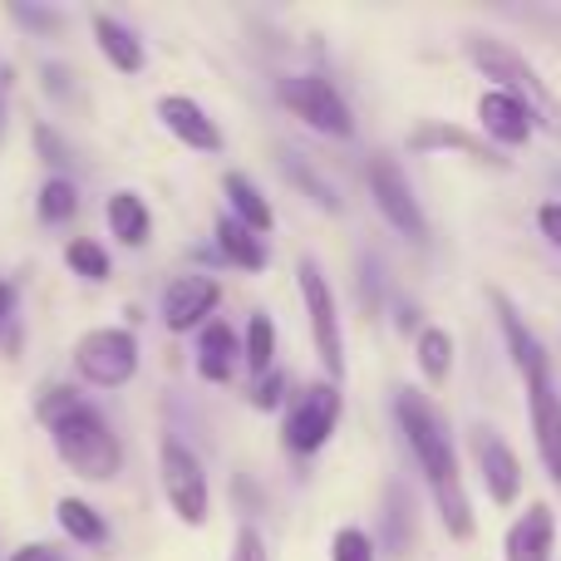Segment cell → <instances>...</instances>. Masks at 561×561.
<instances>
[{"label":"cell","instance_id":"6da1fadb","mask_svg":"<svg viewBox=\"0 0 561 561\" xmlns=\"http://www.w3.org/2000/svg\"><path fill=\"white\" fill-rule=\"evenodd\" d=\"M394 419L404 428L409 448H414L419 468H424L428 488H434V503L444 513L448 537H473V507H468L463 493V478H458V454H454V438H448L444 414L434 409V399L419 394V389H399L394 394Z\"/></svg>","mask_w":561,"mask_h":561},{"label":"cell","instance_id":"7a4b0ae2","mask_svg":"<svg viewBox=\"0 0 561 561\" xmlns=\"http://www.w3.org/2000/svg\"><path fill=\"white\" fill-rule=\"evenodd\" d=\"M49 438H55L59 463L75 468L84 483H108L124 468V444H118V434L94 404H79L65 424L49 428Z\"/></svg>","mask_w":561,"mask_h":561},{"label":"cell","instance_id":"3957f363","mask_svg":"<svg viewBox=\"0 0 561 561\" xmlns=\"http://www.w3.org/2000/svg\"><path fill=\"white\" fill-rule=\"evenodd\" d=\"M468 59H473V65L483 69L488 79H497V89H503V94L523 99L547 134H561V104H557V94L542 84V75H537V69L527 65V59L517 55L513 45H503V39H488V35H473V39H468Z\"/></svg>","mask_w":561,"mask_h":561},{"label":"cell","instance_id":"277c9868","mask_svg":"<svg viewBox=\"0 0 561 561\" xmlns=\"http://www.w3.org/2000/svg\"><path fill=\"white\" fill-rule=\"evenodd\" d=\"M158 478H163V497L187 527H203L213 517V488H207V468L183 438H163L158 448Z\"/></svg>","mask_w":561,"mask_h":561},{"label":"cell","instance_id":"5b68a950","mask_svg":"<svg viewBox=\"0 0 561 561\" xmlns=\"http://www.w3.org/2000/svg\"><path fill=\"white\" fill-rule=\"evenodd\" d=\"M276 94H280V104H286L300 124L316 128V134H325V138H350L355 134V114H350V104L340 99V89L330 84V79L286 75L276 84Z\"/></svg>","mask_w":561,"mask_h":561},{"label":"cell","instance_id":"8992f818","mask_svg":"<svg viewBox=\"0 0 561 561\" xmlns=\"http://www.w3.org/2000/svg\"><path fill=\"white\" fill-rule=\"evenodd\" d=\"M75 369L99 389H118L138 375V340L124 325H99L79 335L75 345Z\"/></svg>","mask_w":561,"mask_h":561},{"label":"cell","instance_id":"52a82bcc","mask_svg":"<svg viewBox=\"0 0 561 561\" xmlns=\"http://www.w3.org/2000/svg\"><path fill=\"white\" fill-rule=\"evenodd\" d=\"M296 280H300V300H306V316H310V335H316V355L325 365L330 385L345 375V335H340V310H335V296H330V280L320 276V266L300 262L296 266Z\"/></svg>","mask_w":561,"mask_h":561},{"label":"cell","instance_id":"ba28073f","mask_svg":"<svg viewBox=\"0 0 561 561\" xmlns=\"http://www.w3.org/2000/svg\"><path fill=\"white\" fill-rule=\"evenodd\" d=\"M369 197H375V207L385 213V222L394 227V232H404L409 242H428L424 207H419L414 187H409V178L399 173V163L389 153L369 158Z\"/></svg>","mask_w":561,"mask_h":561},{"label":"cell","instance_id":"9c48e42d","mask_svg":"<svg viewBox=\"0 0 561 561\" xmlns=\"http://www.w3.org/2000/svg\"><path fill=\"white\" fill-rule=\"evenodd\" d=\"M335 424H340V389L330 385V379L300 389V399L286 414V448L296 458L320 454V448L330 444V434H335Z\"/></svg>","mask_w":561,"mask_h":561},{"label":"cell","instance_id":"30bf717a","mask_svg":"<svg viewBox=\"0 0 561 561\" xmlns=\"http://www.w3.org/2000/svg\"><path fill=\"white\" fill-rule=\"evenodd\" d=\"M158 118H163L168 134H173L183 148H193V153H222V128H217V118L207 114L197 99L163 94L158 99Z\"/></svg>","mask_w":561,"mask_h":561},{"label":"cell","instance_id":"8fae6325","mask_svg":"<svg viewBox=\"0 0 561 561\" xmlns=\"http://www.w3.org/2000/svg\"><path fill=\"white\" fill-rule=\"evenodd\" d=\"M222 300V286L213 276H178L173 286L163 290V325L173 335H187L193 325H207V316Z\"/></svg>","mask_w":561,"mask_h":561},{"label":"cell","instance_id":"7c38bea8","mask_svg":"<svg viewBox=\"0 0 561 561\" xmlns=\"http://www.w3.org/2000/svg\"><path fill=\"white\" fill-rule=\"evenodd\" d=\"M473 454H478V468H483V483L493 493V503H517L523 493V463L517 454L493 434V428H473Z\"/></svg>","mask_w":561,"mask_h":561},{"label":"cell","instance_id":"4fadbf2b","mask_svg":"<svg viewBox=\"0 0 561 561\" xmlns=\"http://www.w3.org/2000/svg\"><path fill=\"white\" fill-rule=\"evenodd\" d=\"M493 310H497V325H503V335H507V350H513V365L523 369L527 385H533V379H552V365H547L542 340H537L533 330L523 325L517 306L503 296V290H493Z\"/></svg>","mask_w":561,"mask_h":561},{"label":"cell","instance_id":"5bb4252c","mask_svg":"<svg viewBox=\"0 0 561 561\" xmlns=\"http://www.w3.org/2000/svg\"><path fill=\"white\" fill-rule=\"evenodd\" d=\"M527 404H533L537 454H542L547 473L561 483V399H557L552 379H533V385H527Z\"/></svg>","mask_w":561,"mask_h":561},{"label":"cell","instance_id":"9a60e30c","mask_svg":"<svg viewBox=\"0 0 561 561\" xmlns=\"http://www.w3.org/2000/svg\"><path fill=\"white\" fill-rule=\"evenodd\" d=\"M478 118H483L488 134H493L497 144H507V148H523L527 138H533V128H537L533 108H527L523 99L503 94V89H488V94L478 99Z\"/></svg>","mask_w":561,"mask_h":561},{"label":"cell","instance_id":"2e32d148","mask_svg":"<svg viewBox=\"0 0 561 561\" xmlns=\"http://www.w3.org/2000/svg\"><path fill=\"white\" fill-rule=\"evenodd\" d=\"M237 365H242V340H237V330L227 325V320H207L203 335H197V375H203L207 385H227V379L237 375Z\"/></svg>","mask_w":561,"mask_h":561},{"label":"cell","instance_id":"e0dca14e","mask_svg":"<svg viewBox=\"0 0 561 561\" xmlns=\"http://www.w3.org/2000/svg\"><path fill=\"white\" fill-rule=\"evenodd\" d=\"M552 537H557L552 507L533 503V507H527V517H517V523H513L503 552H507V561H547V557H552Z\"/></svg>","mask_w":561,"mask_h":561},{"label":"cell","instance_id":"ac0fdd59","mask_svg":"<svg viewBox=\"0 0 561 561\" xmlns=\"http://www.w3.org/2000/svg\"><path fill=\"white\" fill-rule=\"evenodd\" d=\"M94 39H99V55H104L118 75H138V69L148 65L144 39H138L124 20L108 15V10H99V15H94Z\"/></svg>","mask_w":561,"mask_h":561},{"label":"cell","instance_id":"d6986e66","mask_svg":"<svg viewBox=\"0 0 561 561\" xmlns=\"http://www.w3.org/2000/svg\"><path fill=\"white\" fill-rule=\"evenodd\" d=\"M409 148H414V153H434V148H458V153L478 158V163L507 168V158H497L493 148L483 144V138L463 134V128H454V124H424V128H414V134H409Z\"/></svg>","mask_w":561,"mask_h":561},{"label":"cell","instance_id":"ffe728a7","mask_svg":"<svg viewBox=\"0 0 561 561\" xmlns=\"http://www.w3.org/2000/svg\"><path fill=\"white\" fill-rule=\"evenodd\" d=\"M222 193H227V203H232V217H237L242 227H252L256 237L272 232V227H276L272 203H266L262 187H256L247 173H227V178H222Z\"/></svg>","mask_w":561,"mask_h":561},{"label":"cell","instance_id":"44dd1931","mask_svg":"<svg viewBox=\"0 0 561 561\" xmlns=\"http://www.w3.org/2000/svg\"><path fill=\"white\" fill-rule=\"evenodd\" d=\"M104 222H108V232L118 237L124 247H144L148 242V232H153V217H148V203L138 193H114L104 203Z\"/></svg>","mask_w":561,"mask_h":561},{"label":"cell","instance_id":"7402d4cb","mask_svg":"<svg viewBox=\"0 0 561 561\" xmlns=\"http://www.w3.org/2000/svg\"><path fill=\"white\" fill-rule=\"evenodd\" d=\"M217 252H222L232 266H242V272H266V242L252 232V227L237 222L232 213L217 217Z\"/></svg>","mask_w":561,"mask_h":561},{"label":"cell","instance_id":"603a6c76","mask_svg":"<svg viewBox=\"0 0 561 561\" xmlns=\"http://www.w3.org/2000/svg\"><path fill=\"white\" fill-rule=\"evenodd\" d=\"M55 517H59V533H65L69 542H79V547H104L108 542V523L84 503V497H59Z\"/></svg>","mask_w":561,"mask_h":561},{"label":"cell","instance_id":"cb8c5ba5","mask_svg":"<svg viewBox=\"0 0 561 561\" xmlns=\"http://www.w3.org/2000/svg\"><path fill=\"white\" fill-rule=\"evenodd\" d=\"M409 542H414V503H409L404 488H389V503H385V547L389 557H404Z\"/></svg>","mask_w":561,"mask_h":561},{"label":"cell","instance_id":"d4e9b609","mask_svg":"<svg viewBox=\"0 0 561 561\" xmlns=\"http://www.w3.org/2000/svg\"><path fill=\"white\" fill-rule=\"evenodd\" d=\"M272 359H276V320L256 310L252 325H247V340H242V365L262 379V375H272Z\"/></svg>","mask_w":561,"mask_h":561},{"label":"cell","instance_id":"484cf974","mask_svg":"<svg viewBox=\"0 0 561 561\" xmlns=\"http://www.w3.org/2000/svg\"><path fill=\"white\" fill-rule=\"evenodd\" d=\"M419 369H424L428 385H444L448 369H454V335L438 325H428L424 335H419Z\"/></svg>","mask_w":561,"mask_h":561},{"label":"cell","instance_id":"4316f807","mask_svg":"<svg viewBox=\"0 0 561 561\" xmlns=\"http://www.w3.org/2000/svg\"><path fill=\"white\" fill-rule=\"evenodd\" d=\"M280 173H286L290 183H296L300 193H306L316 207H325V213H340V197H335V187H330L325 178L316 173V168H306V158H296V153H280Z\"/></svg>","mask_w":561,"mask_h":561},{"label":"cell","instance_id":"83f0119b","mask_svg":"<svg viewBox=\"0 0 561 561\" xmlns=\"http://www.w3.org/2000/svg\"><path fill=\"white\" fill-rule=\"evenodd\" d=\"M75 213H79V187L69 183V178H49V183L39 187V217H45L49 227H59Z\"/></svg>","mask_w":561,"mask_h":561},{"label":"cell","instance_id":"f1b7e54d","mask_svg":"<svg viewBox=\"0 0 561 561\" xmlns=\"http://www.w3.org/2000/svg\"><path fill=\"white\" fill-rule=\"evenodd\" d=\"M65 266L84 280H104L108 276V252L99 242H89V237H75V242H65Z\"/></svg>","mask_w":561,"mask_h":561},{"label":"cell","instance_id":"f546056e","mask_svg":"<svg viewBox=\"0 0 561 561\" xmlns=\"http://www.w3.org/2000/svg\"><path fill=\"white\" fill-rule=\"evenodd\" d=\"M84 404V399H79V389H69V385H49L45 394H39V404H35V419L45 428H55V424H65L69 414H75V409Z\"/></svg>","mask_w":561,"mask_h":561},{"label":"cell","instance_id":"4dcf8cb0","mask_svg":"<svg viewBox=\"0 0 561 561\" xmlns=\"http://www.w3.org/2000/svg\"><path fill=\"white\" fill-rule=\"evenodd\" d=\"M30 138H35V153L45 158L49 168H69V163H75V148H69L65 138H59V128L35 124V128H30Z\"/></svg>","mask_w":561,"mask_h":561},{"label":"cell","instance_id":"1f68e13d","mask_svg":"<svg viewBox=\"0 0 561 561\" xmlns=\"http://www.w3.org/2000/svg\"><path fill=\"white\" fill-rule=\"evenodd\" d=\"M330 561H375V542L359 527H340L335 542H330Z\"/></svg>","mask_w":561,"mask_h":561},{"label":"cell","instance_id":"d6a6232c","mask_svg":"<svg viewBox=\"0 0 561 561\" xmlns=\"http://www.w3.org/2000/svg\"><path fill=\"white\" fill-rule=\"evenodd\" d=\"M10 20L25 25V30H35V35H55V30L65 25V15L49 10V5H10Z\"/></svg>","mask_w":561,"mask_h":561},{"label":"cell","instance_id":"836d02e7","mask_svg":"<svg viewBox=\"0 0 561 561\" xmlns=\"http://www.w3.org/2000/svg\"><path fill=\"white\" fill-rule=\"evenodd\" d=\"M39 75H45V94H55L59 104H75V99H79V84H75L79 75L69 65H45Z\"/></svg>","mask_w":561,"mask_h":561},{"label":"cell","instance_id":"e575fe53","mask_svg":"<svg viewBox=\"0 0 561 561\" xmlns=\"http://www.w3.org/2000/svg\"><path fill=\"white\" fill-rule=\"evenodd\" d=\"M280 399H286V375H280V369H272V375H262L252 385V404L256 409H276Z\"/></svg>","mask_w":561,"mask_h":561},{"label":"cell","instance_id":"d590c367","mask_svg":"<svg viewBox=\"0 0 561 561\" xmlns=\"http://www.w3.org/2000/svg\"><path fill=\"white\" fill-rule=\"evenodd\" d=\"M232 561H272V557H266V542H262V533H256V527H242V533H237Z\"/></svg>","mask_w":561,"mask_h":561},{"label":"cell","instance_id":"8d00e7d4","mask_svg":"<svg viewBox=\"0 0 561 561\" xmlns=\"http://www.w3.org/2000/svg\"><path fill=\"white\" fill-rule=\"evenodd\" d=\"M537 227H542L547 242H552L557 252H561V203H547L542 213H537Z\"/></svg>","mask_w":561,"mask_h":561},{"label":"cell","instance_id":"74e56055","mask_svg":"<svg viewBox=\"0 0 561 561\" xmlns=\"http://www.w3.org/2000/svg\"><path fill=\"white\" fill-rule=\"evenodd\" d=\"M10 561H65V552L49 542H25L20 552H10Z\"/></svg>","mask_w":561,"mask_h":561},{"label":"cell","instance_id":"f35d334b","mask_svg":"<svg viewBox=\"0 0 561 561\" xmlns=\"http://www.w3.org/2000/svg\"><path fill=\"white\" fill-rule=\"evenodd\" d=\"M10 320H15V286H10V280H0V335L10 330Z\"/></svg>","mask_w":561,"mask_h":561},{"label":"cell","instance_id":"ab89813d","mask_svg":"<svg viewBox=\"0 0 561 561\" xmlns=\"http://www.w3.org/2000/svg\"><path fill=\"white\" fill-rule=\"evenodd\" d=\"M5 89H10V65H0V138H5Z\"/></svg>","mask_w":561,"mask_h":561}]
</instances>
